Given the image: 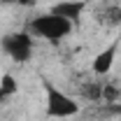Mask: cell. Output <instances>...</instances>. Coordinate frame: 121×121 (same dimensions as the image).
Masks as SVG:
<instances>
[{
    "mask_svg": "<svg viewBox=\"0 0 121 121\" xmlns=\"http://www.w3.org/2000/svg\"><path fill=\"white\" fill-rule=\"evenodd\" d=\"M72 30H75V21L58 14H51V12L30 19V26H28L30 35H35L40 40H49V42H60V40L70 37Z\"/></svg>",
    "mask_w": 121,
    "mask_h": 121,
    "instance_id": "cell-1",
    "label": "cell"
},
{
    "mask_svg": "<svg viewBox=\"0 0 121 121\" xmlns=\"http://www.w3.org/2000/svg\"><path fill=\"white\" fill-rule=\"evenodd\" d=\"M44 86V117L47 119H68L79 114V103L65 91H60L51 79L42 77Z\"/></svg>",
    "mask_w": 121,
    "mask_h": 121,
    "instance_id": "cell-2",
    "label": "cell"
},
{
    "mask_svg": "<svg viewBox=\"0 0 121 121\" xmlns=\"http://www.w3.org/2000/svg\"><path fill=\"white\" fill-rule=\"evenodd\" d=\"M0 47L14 63H21V65L33 58V49H35L30 33H9L0 40Z\"/></svg>",
    "mask_w": 121,
    "mask_h": 121,
    "instance_id": "cell-3",
    "label": "cell"
},
{
    "mask_svg": "<svg viewBox=\"0 0 121 121\" xmlns=\"http://www.w3.org/2000/svg\"><path fill=\"white\" fill-rule=\"evenodd\" d=\"M119 47H121V40H112L105 49H100L93 60H91V72L95 77H105L112 72V68H114V63H117V56H119Z\"/></svg>",
    "mask_w": 121,
    "mask_h": 121,
    "instance_id": "cell-4",
    "label": "cell"
},
{
    "mask_svg": "<svg viewBox=\"0 0 121 121\" xmlns=\"http://www.w3.org/2000/svg\"><path fill=\"white\" fill-rule=\"evenodd\" d=\"M84 7H86V2L84 0H60L56 5H51V14H58V16H65V19H70V21H77L79 14L84 12Z\"/></svg>",
    "mask_w": 121,
    "mask_h": 121,
    "instance_id": "cell-5",
    "label": "cell"
},
{
    "mask_svg": "<svg viewBox=\"0 0 121 121\" xmlns=\"http://www.w3.org/2000/svg\"><path fill=\"white\" fill-rule=\"evenodd\" d=\"M0 89H2V93H5L7 98L16 95V93H19V82H16V77L12 75V72H5V75L0 77Z\"/></svg>",
    "mask_w": 121,
    "mask_h": 121,
    "instance_id": "cell-6",
    "label": "cell"
},
{
    "mask_svg": "<svg viewBox=\"0 0 121 121\" xmlns=\"http://www.w3.org/2000/svg\"><path fill=\"white\" fill-rule=\"evenodd\" d=\"M100 19L105 21L107 26H119L121 23V7L119 5H109L105 12L100 14Z\"/></svg>",
    "mask_w": 121,
    "mask_h": 121,
    "instance_id": "cell-7",
    "label": "cell"
},
{
    "mask_svg": "<svg viewBox=\"0 0 121 121\" xmlns=\"http://www.w3.org/2000/svg\"><path fill=\"white\" fill-rule=\"evenodd\" d=\"M103 98H105L107 103H117L119 100V89H114V86H103Z\"/></svg>",
    "mask_w": 121,
    "mask_h": 121,
    "instance_id": "cell-8",
    "label": "cell"
},
{
    "mask_svg": "<svg viewBox=\"0 0 121 121\" xmlns=\"http://www.w3.org/2000/svg\"><path fill=\"white\" fill-rule=\"evenodd\" d=\"M14 5H19V7H33L35 0H14Z\"/></svg>",
    "mask_w": 121,
    "mask_h": 121,
    "instance_id": "cell-9",
    "label": "cell"
},
{
    "mask_svg": "<svg viewBox=\"0 0 121 121\" xmlns=\"http://www.w3.org/2000/svg\"><path fill=\"white\" fill-rule=\"evenodd\" d=\"M5 100H7V95H5V93H2V89H0V105H2V103H5Z\"/></svg>",
    "mask_w": 121,
    "mask_h": 121,
    "instance_id": "cell-10",
    "label": "cell"
},
{
    "mask_svg": "<svg viewBox=\"0 0 121 121\" xmlns=\"http://www.w3.org/2000/svg\"><path fill=\"white\" fill-rule=\"evenodd\" d=\"M2 2H5V5H14V0H2Z\"/></svg>",
    "mask_w": 121,
    "mask_h": 121,
    "instance_id": "cell-11",
    "label": "cell"
}]
</instances>
